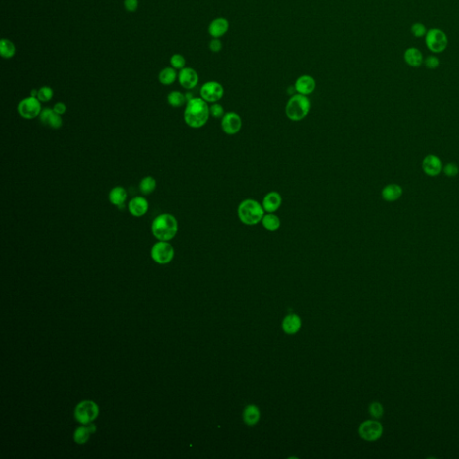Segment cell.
<instances>
[{"instance_id":"cell-1","label":"cell","mask_w":459,"mask_h":459,"mask_svg":"<svg viewBox=\"0 0 459 459\" xmlns=\"http://www.w3.org/2000/svg\"><path fill=\"white\" fill-rule=\"evenodd\" d=\"M184 121L191 129L203 128L210 117V106L202 98L194 97L187 102L184 111Z\"/></svg>"},{"instance_id":"cell-2","label":"cell","mask_w":459,"mask_h":459,"mask_svg":"<svg viewBox=\"0 0 459 459\" xmlns=\"http://www.w3.org/2000/svg\"><path fill=\"white\" fill-rule=\"evenodd\" d=\"M264 213L262 204L252 198L241 201L237 208L238 218L241 223L247 226H255L261 223Z\"/></svg>"},{"instance_id":"cell-3","label":"cell","mask_w":459,"mask_h":459,"mask_svg":"<svg viewBox=\"0 0 459 459\" xmlns=\"http://www.w3.org/2000/svg\"><path fill=\"white\" fill-rule=\"evenodd\" d=\"M178 231V221L171 213H162L158 215L152 223V232L158 241H172L176 236Z\"/></svg>"},{"instance_id":"cell-4","label":"cell","mask_w":459,"mask_h":459,"mask_svg":"<svg viewBox=\"0 0 459 459\" xmlns=\"http://www.w3.org/2000/svg\"><path fill=\"white\" fill-rule=\"evenodd\" d=\"M311 102L310 98L300 93L293 94L288 100L285 106V114L290 121H302L311 112Z\"/></svg>"},{"instance_id":"cell-5","label":"cell","mask_w":459,"mask_h":459,"mask_svg":"<svg viewBox=\"0 0 459 459\" xmlns=\"http://www.w3.org/2000/svg\"><path fill=\"white\" fill-rule=\"evenodd\" d=\"M99 415V406L93 401L86 400L79 403L74 409V418L82 425L93 423Z\"/></svg>"},{"instance_id":"cell-6","label":"cell","mask_w":459,"mask_h":459,"mask_svg":"<svg viewBox=\"0 0 459 459\" xmlns=\"http://www.w3.org/2000/svg\"><path fill=\"white\" fill-rule=\"evenodd\" d=\"M425 42L428 49L433 53H441L448 46V37L441 29L432 28L427 32Z\"/></svg>"},{"instance_id":"cell-7","label":"cell","mask_w":459,"mask_h":459,"mask_svg":"<svg viewBox=\"0 0 459 459\" xmlns=\"http://www.w3.org/2000/svg\"><path fill=\"white\" fill-rule=\"evenodd\" d=\"M174 248L168 241H159L151 250V257L158 264L170 263L174 258Z\"/></svg>"},{"instance_id":"cell-8","label":"cell","mask_w":459,"mask_h":459,"mask_svg":"<svg viewBox=\"0 0 459 459\" xmlns=\"http://www.w3.org/2000/svg\"><path fill=\"white\" fill-rule=\"evenodd\" d=\"M19 115L25 120H33L40 116L42 112V104L38 98L26 97L19 102L17 107Z\"/></svg>"},{"instance_id":"cell-9","label":"cell","mask_w":459,"mask_h":459,"mask_svg":"<svg viewBox=\"0 0 459 459\" xmlns=\"http://www.w3.org/2000/svg\"><path fill=\"white\" fill-rule=\"evenodd\" d=\"M224 95V88L217 81H208L200 89V97L207 103L218 102Z\"/></svg>"},{"instance_id":"cell-10","label":"cell","mask_w":459,"mask_h":459,"mask_svg":"<svg viewBox=\"0 0 459 459\" xmlns=\"http://www.w3.org/2000/svg\"><path fill=\"white\" fill-rule=\"evenodd\" d=\"M383 426L381 422L374 420H368L362 422L359 427V435L362 440L367 441H378L383 434Z\"/></svg>"},{"instance_id":"cell-11","label":"cell","mask_w":459,"mask_h":459,"mask_svg":"<svg viewBox=\"0 0 459 459\" xmlns=\"http://www.w3.org/2000/svg\"><path fill=\"white\" fill-rule=\"evenodd\" d=\"M221 120L222 130L228 135L237 134L242 129V119L236 112H226Z\"/></svg>"},{"instance_id":"cell-12","label":"cell","mask_w":459,"mask_h":459,"mask_svg":"<svg viewBox=\"0 0 459 459\" xmlns=\"http://www.w3.org/2000/svg\"><path fill=\"white\" fill-rule=\"evenodd\" d=\"M178 80L181 87L186 90H192L199 82V76L197 72L192 67H184L178 74Z\"/></svg>"},{"instance_id":"cell-13","label":"cell","mask_w":459,"mask_h":459,"mask_svg":"<svg viewBox=\"0 0 459 459\" xmlns=\"http://www.w3.org/2000/svg\"><path fill=\"white\" fill-rule=\"evenodd\" d=\"M40 121L42 125L47 126L53 130H60L63 126V120L60 114L53 111V109H43L40 114Z\"/></svg>"},{"instance_id":"cell-14","label":"cell","mask_w":459,"mask_h":459,"mask_svg":"<svg viewBox=\"0 0 459 459\" xmlns=\"http://www.w3.org/2000/svg\"><path fill=\"white\" fill-rule=\"evenodd\" d=\"M293 86L297 93L309 96L315 91V79L310 74H302L296 79Z\"/></svg>"},{"instance_id":"cell-15","label":"cell","mask_w":459,"mask_h":459,"mask_svg":"<svg viewBox=\"0 0 459 459\" xmlns=\"http://www.w3.org/2000/svg\"><path fill=\"white\" fill-rule=\"evenodd\" d=\"M261 204L265 213H275L283 204V197L277 191H270L264 196Z\"/></svg>"},{"instance_id":"cell-16","label":"cell","mask_w":459,"mask_h":459,"mask_svg":"<svg viewBox=\"0 0 459 459\" xmlns=\"http://www.w3.org/2000/svg\"><path fill=\"white\" fill-rule=\"evenodd\" d=\"M230 29V23L225 17H217L213 19L208 26L209 35L212 38H221L228 33Z\"/></svg>"},{"instance_id":"cell-17","label":"cell","mask_w":459,"mask_h":459,"mask_svg":"<svg viewBox=\"0 0 459 459\" xmlns=\"http://www.w3.org/2000/svg\"><path fill=\"white\" fill-rule=\"evenodd\" d=\"M422 168L427 175L435 177L441 173L443 166L440 158L433 154H429L422 162Z\"/></svg>"},{"instance_id":"cell-18","label":"cell","mask_w":459,"mask_h":459,"mask_svg":"<svg viewBox=\"0 0 459 459\" xmlns=\"http://www.w3.org/2000/svg\"><path fill=\"white\" fill-rule=\"evenodd\" d=\"M149 203L144 197H134L129 203V211L134 217H142L148 212Z\"/></svg>"},{"instance_id":"cell-19","label":"cell","mask_w":459,"mask_h":459,"mask_svg":"<svg viewBox=\"0 0 459 459\" xmlns=\"http://www.w3.org/2000/svg\"><path fill=\"white\" fill-rule=\"evenodd\" d=\"M403 59L405 63L412 67H419L424 62L422 51L414 47H411L405 50Z\"/></svg>"},{"instance_id":"cell-20","label":"cell","mask_w":459,"mask_h":459,"mask_svg":"<svg viewBox=\"0 0 459 459\" xmlns=\"http://www.w3.org/2000/svg\"><path fill=\"white\" fill-rule=\"evenodd\" d=\"M283 329L286 334H296L302 327V320L296 314H289L283 320Z\"/></svg>"},{"instance_id":"cell-21","label":"cell","mask_w":459,"mask_h":459,"mask_svg":"<svg viewBox=\"0 0 459 459\" xmlns=\"http://www.w3.org/2000/svg\"><path fill=\"white\" fill-rule=\"evenodd\" d=\"M96 429L97 428L93 423L78 427L74 432V441L79 445H83L89 441L90 435L94 433Z\"/></svg>"},{"instance_id":"cell-22","label":"cell","mask_w":459,"mask_h":459,"mask_svg":"<svg viewBox=\"0 0 459 459\" xmlns=\"http://www.w3.org/2000/svg\"><path fill=\"white\" fill-rule=\"evenodd\" d=\"M403 194V189L397 184H389L381 191L382 198L388 202H394L399 199Z\"/></svg>"},{"instance_id":"cell-23","label":"cell","mask_w":459,"mask_h":459,"mask_svg":"<svg viewBox=\"0 0 459 459\" xmlns=\"http://www.w3.org/2000/svg\"><path fill=\"white\" fill-rule=\"evenodd\" d=\"M260 223L262 224L264 230L271 232H276L281 227V220L279 218L278 215H276L274 213H264Z\"/></svg>"},{"instance_id":"cell-24","label":"cell","mask_w":459,"mask_h":459,"mask_svg":"<svg viewBox=\"0 0 459 459\" xmlns=\"http://www.w3.org/2000/svg\"><path fill=\"white\" fill-rule=\"evenodd\" d=\"M128 198V193L123 187H115L112 189L109 194V200L113 205L121 207V205L125 204L126 200Z\"/></svg>"},{"instance_id":"cell-25","label":"cell","mask_w":459,"mask_h":459,"mask_svg":"<svg viewBox=\"0 0 459 459\" xmlns=\"http://www.w3.org/2000/svg\"><path fill=\"white\" fill-rule=\"evenodd\" d=\"M260 420V411L258 406L250 404L243 411V421L249 426L256 425Z\"/></svg>"},{"instance_id":"cell-26","label":"cell","mask_w":459,"mask_h":459,"mask_svg":"<svg viewBox=\"0 0 459 459\" xmlns=\"http://www.w3.org/2000/svg\"><path fill=\"white\" fill-rule=\"evenodd\" d=\"M16 53V47L9 39L3 38L0 40V55L5 60L14 58Z\"/></svg>"},{"instance_id":"cell-27","label":"cell","mask_w":459,"mask_h":459,"mask_svg":"<svg viewBox=\"0 0 459 459\" xmlns=\"http://www.w3.org/2000/svg\"><path fill=\"white\" fill-rule=\"evenodd\" d=\"M177 78H178V74H177L176 69L173 68L172 66L163 68L158 75L159 82L163 85H171L176 81Z\"/></svg>"},{"instance_id":"cell-28","label":"cell","mask_w":459,"mask_h":459,"mask_svg":"<svg viewBox=\"0 0 459 459\" xmlns=\"http://www.w3.org/2000/svg\"><path fill=\"white\" fill-rule=\"evenodd\" d=\"M157 187L156 180L152 176L144 177L140 181L139 189L144 195H150L155 191Z\"/></svg>"},{"instance_id":"cell-29","label":"cell","mask_w":459,"mask_h":459,"mask_svg":"<svg viewBox=\"0 0 459 459\" xmlns=\"http://www.w3.org/2000/svg\"><path fill=\"white\" fill-rule=\"evenodd\" d=\"M168 103L173 108H180L183 106L187 102L185 94L179 92V91H172L168 94Z\"/></svg>"},{"instance_id":"cell-30","label":"cell","mask_w":459,"mask_h":459,"mask_svg":"<svg viewBox=\"0 0 459 459\" xmlns=\"http://www.w3.org/2000/svg\"><path fill=\"white\" fill-rule=\"evenodd\" d=\"M53 95H54V92L49 86H43L38 90L37 98L41 102H50L53 97Z\"/></svg>"},{"instance_id":"cell-31","label":"cell","mask_w":459,"mask_h":459,"mask_svg":"<svg viewBox=\"0 0 459 459\" xmlns=\"http://www.w3.org/2000/svg\"><path fill=\"white\" fill-rule=\"evenodd\" d=\"M369 413L374 419H381L384 414L383 405L379 402H372L369 406Z\"/></svg>"},{"instance_id":"cell-32","label":"cell","mask_w":459,"mask_h":459,"mask_svg":"<svg viewBox=\"0 0 459 459\" xmlns=\"http://www.w3.org/2000/svg\"><path fill=\"white\" fill-rule=\"evenodd\" d=\"M170 64L173 68L181 70L186 67V60L181 54H174L170 59Z\"/></svg>"},{"instance_id":"cell-33","label":"cell","mask_w":459,"mask_h":459,"mask_svg":"<svg viewBox=\"0 0 459 459\" xmlns=\"http://www.w3.org/2000/svg\"><path fill=\"white\" fill-rule=\"evenodd\" d=\"M225 113L226 112L224 111L223 105L218 102L212 103V105L210 106V116L213 117L214 119H222Z\"/></svg>"},{"instance_id":"cell-34","label":"cell","mask_w":459,"mask_h":459,"mask_svg":"<svg viewBox=\"0 0 459 459\" xmlns=\"http://www.w3.org/2000/svg\"><path fill=\"white\" fill-rule=\"evenodd\" d=\"M426 26L422 23H413L411 27V33L414 37L422 38L427 34Z\"/></svg>"},{"instance_id":"cell-35","label":"cell","mask_w":459,"mask_h":459,"mask_svg":"<svg viewBox=\"0 0 459 459\" xmlns=\"http://www.w3.org/2000/svg\"><path fill=\"white\" fill-rule=\"evenodd\" d=\"M442 170L445 173L446 176L448 177H456L459 172V168L458 167V165L453 163H447Z\"/></svg>"},{"instance_id":"cell-36","label":"cell","mask_w":459,"mask_h":459,"mask_svg":"<svg viewBox=\"0 0 459 459\" xmlns=\"http://www.w3.org/2000/svg\"><path fill=\"white\" fill-rule=\"evenodd\" d=\"M424 65L429 69H436L441 64L440 60L435 56H429L424 60Z\"/></svg>"},{"instance_id":"cell-37","label":"cell","mask_w":459,"mask_h":459,"mask_svg":"<svg viewBox=\"0 0 459 459\" xmlns=\"http://www.w3.org/2000/svg\"><path fill=\"white\" fill-rule=\"evenodd\" d=\"M223 42L218 38H213L209 42V50L213 53H219L223 50Z\"/></svg>"},{"instance_id":"cell-38","label":"cell","mask_w":459,"mask_h":459,"mask_svg":"<svg viewBox=\"0 0 459 459\" xmlns=\"http://www.w3.org/2000/svg\"><path fill=\"white\" fill-rule=\"evenodd\" d=\"M124 7L130 13H134L138 8V0H124Z\"/></svg>"},{"instance_id":"cell-39","label":"cell","mask_w":459,"mask_h":459,"mask_svg":"<svg viewBox=\"0 0 459 459\" xmlns=\"http://www.w3.org/2000/svg\"><path fill=\"white\" fill-rule=\"evenodd\" d=\"M52 109H53L54 112L58 113V114H60L61 116H62L63 114H65L66 112V104L64 102H57Z\"/></svg>"},{"instance_id":"cell-40","label":"cell","mask_w":459,"mask_h":459,"mask_svg":"<svg viewBox=\"0 0 459 459\" xmlns=\"http://www.w3.org/2000/svg\"><path fill=\"white\" fill-rule=\"evenodd\" d=\"M185 97L186 100H187V102H188L189 101L192 100V99L194 98V96H193V94H192L191 93H187L185 94Z\"/></svg>"},{"instance_id":"cell-41","label":"cell","mask_w":459,"mask_h":459,"mask_svg":"<svg viewBox=\"0 0 459 459\" xmlns=\"http://www.w3.org/2000/svg\"><path fill=\"white\" fill-rule=\"evenodd\" d=\"M30 96H32V97L37 98L38 90H36V89H33V90H32V92H31V95H30Z\"/></svg>"}]
</instances>
